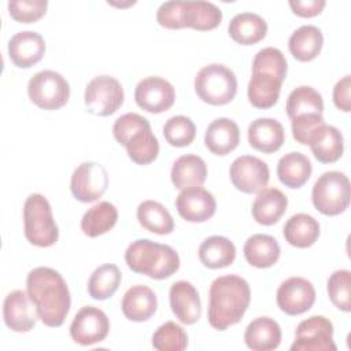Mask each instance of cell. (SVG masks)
Segmentation results:
<instances>
[{
	"label": "cell",
	"mask_w": 351,
	"mask_h": 351,
	"mask_svg": "<svg viewBox=\"0 0 351 351\" xmlns=\"http://www.w3.org/2000/svg\"><path fill=\"white\" fill-rule=\"evenodd\" d=\"M26 292L44 325L51 328L63 325L70 311L71 298L69 287L58 270L47 266L30 270L26 277Z\"/></svg>",
	"instance_id": "1"
},
{
	"label": "cell",
	"mask_w": 351,
	"mask_h": 351,
	"mask_svg": "<svg viewBox=\"0 0 351 351\" xmlns=\"http://www.w3.org/2000/svg\"><path fill=\"white\" fill-rule=\"evenodd\" d=\"M251 302L248 282L237 274L217 277L208 289V324L217 330H225L237 324Z\"/></svg>",
	"instance_id": "2"
},
{
	"label": "cell",
	"mask_w": 351,
	"mask_h": 351,
	"mask_svg": "<svg viewBox=\"0 0 351 351\" xmlns=\"http://www.w3.org/2000/svg\"><path fill=\"white\" fill-rule=\"evenodd\" d=\"M156 21L162 27L171 30L191 27L199 32H207L221 23L222 11L210 1L173 0L159 5Z\"/></svg>",
	"instance_id": "3"
},
{
	"label": "cell",
	"mask_w": 351,
	"mask_h": 351,
	"mask_svg": "<svg viewBox=\"0 0 351 351\" xmlns=\"http://www.w3.org/2000/svg\"><path fill=\"white\" fill-rule=\"evenodd\" d=\"M125 262L132 271L154 280L169 278L180 269V256L176 250L149 239L132 241L125 251Z\"/></svg>",
	"instance_id": "4"
},
{
	"label": "cell",
	"mask_w": 351,
	"mask_h": 351,
	"mask_svg": "<svg viewBox=\"0 0 351 351\" xmlns=\"http://www.w3.org/2000/svg\"><path fill=\"white\" fill-rule=\"evenodd\" d=\"M112 134L136 165H149L158 158L159 143L145 117L137 112L121 115L112 125Z\"/></svg>",
	"instance_id": "5"
},
{
	"label": "cell",
	"mask_w": 351,
	"mask_h": 351,
	"mask_svg": "<svg viewBox=\"0 0 351 351\" xmlns=\"http://www.w3.org/2000/svg\"><path fill=\"white\" fill-rule=\"evenodd\" d=\"M23 233L30 244L41 248L53 245L59 239L51 204L41 193H32L25 200Z\"/></svg>",
	"instance_id": "6"
},
{
	"label": "cell",
	"mask_w": 351,
	"mask_h": 351,
	"mask_svg": "<svg viewBox=\"0 0 351 351\" xmlns=\"http://www.w3.org/2000/svg\"><path fill=\"white\" fill-rule=\"evenodd\" d=\"M195 92L199 99L207 104H228L237 93L236 74L223 64H207L202 67L195 77Z\"/></svg>",
	"instance_id": "7"
},
{
	"label": "cell",
	"mask_w": 351,
	"mask_h": 351,
	"mask_svg": "<svg viewBox=\"0 0 351 351\" xmlns=\"http://www.w3.org/2000/svg\"><path fill=\"white\" fill-rule=\"evenodd\" d=\"M351 188L348 177L341 171H325L314 182L311 200L324 215L333 217L346 211L350 206Z\"/></svg>",
	"instance_id": "8"
},
{
	"label": "cell",
	"mask_w": 351,
	"mask_h": 351,
	"mask_svg": "<svg viewBox=\"0 0 351 351\" xmlns=\"http://www.w3.org/2000/svg\"><path fill=\"white\" fill-rule=\"evenodd\" d=\"M30 100L43 110H58L70 99V85L58 71L43 70L36 73L27 82Z\"/></svg>",
	"instance_id": "9"
},
{
	"label": "cell",
	"mask_w": 351,
	"mask_h": 351,
	"mask_svg": "<svg viewBox=\"0 0 351 351\" xmlns=\"http://www.w3.org/2000/svg\"><path fill=\"white\" fill-rule=\"evenodd\" d=\"M125 93L121 82L111 75L92 78L84 93L86 111L97 117H108L123 104Z\"/></svg>",
	"instance_id": "10"
},
{
	"label": "cell",
	"mask_w": 351,
	"mask_h": 351,
	"mask_svg": "<svg viewBox=\"0 0 351 351\" xmlns=\"http://www.w3.org/2000/svg\"><path fill=\"white\" fill-rule=\"evenodd\" d=\"M291 351H336L333 324L324 315H311L303 319L296 330Z\"/></svg>",
	"instance_id": "11"
},
{
	"label": "cell",
	"mask_w": 351,
	"mask_h": 351,
	"mask_svg": "<svg viewBox=\"0 0 351 351\" xmlns=\"http://www.w3.org/2000/svg\"><path fill=\"white\" fill-rule=\"evenodd\" d=\"M108 186V174L103 165L97 162H82L70 178L73 196L82 203H92L103 196Z\"/></svg>",
	"instance_id": "12"
},
{
	"label": "cell",
	"mask_w": 351,
	"mask_h": 351,
	"mask_svg": "<svg viewBox=\"0 0 351 351\" xmlns=\"http://www.w3.org/2000/svg\"><path fill=\"white\" fill-rule=\"evenodd\" d=\"M233 186L244 193H258L267 186L270 170L266 162L252 155L236 158L229 169Z\"/></svg>",
	"instance_id": "13"
},
{
	"label": "cell",
	"mask_w": 351,
	"mask_h": 351,
	"mask_svg": "<svg viewBox=\"0 0 351 351\" xmlns=\"http://www.w3.org/2000/svg\"><path fill=\"white\" fill-rule=\"evenodd\" d=\"M110 330V321L106 313L93 306H84L73 318L70 336L80 346L101 343Z\"/></svg>",
	"instance_id": "14"
},
{
	"label": "cell",
	"mask_w": 351,
	"mask_h": 351,
	"mask_svg": "<svg viewBox=\"0 0 351 351\" xmlns=\"http://www.w3.org/2000/svg\"><path fill=\"white\" fill-rule=\"evenodd\" d=\"M277 306L288 315L308 311L315 302L314 285L303 277H289L282 281L276 293Z\"/></svg>",
	"instance_id": "15"
},
{
	"label": "cell",
	"mask_w": 351,
	"mask_h": 351,
	"mask_svg": "<svg viewBox=\"0 0 351 351\" xmlns=\"http://www.w3.org/2000/svg\"><path fill=\"white\" fill-rule=\"evenodd\" d=\"M134 100L144 111L160 114L174 104L176 89L162 77H147L137 84L134 89Z\"/></svg>",
	"instance_id": "16"
},
{
	"label": "cell",
	"mask_w": 351,
	"mask_h": 351,
	"mask_svg": "<svg viewBox=\"0 0 351 351\" xmlns=\"http://www.w3.org/2000/svg\"><path fill=\"white\" fill-rule=\"evenodd\" d=\"M178 214L188 222H206L217 210V200L211 192L202 186L182 189L176 197Z\"/></svg>",
	"instance_id": "17"
},
{
	"label": "cell",
	"mask_w": 351,
	"mask_h": 351,
	"mask_svg": "<svg viewBox=\"0 0 351 351\" xmlns=\"http://www.w3.org/2000/svg\"><path fill=\"white\" fill-rule=\"evenodd\" d=\"M37 311L27 292L15 289L10 292L3 303L4 324L14 332H29L36 326Z\"/></svg>",
	"instance_id": "18"
},
{
	"label": "cell",
	"mask_w": 351,
	"mask_h": 351,
	"mask_svg": "<svg viewBox=\"0 0 351 351\" xmlns=\"http://www.w3.org/2000/svg\"><path fill=\"white\" fill-rule=\"evenodd\" d=\"M169 302L176 318L185 325L199 321L202 314V302L197 289L189 281L180 280L171 284Z\"/></svg>",
	"instance_id": "19"
},
{
	"label": "cell",
	"mask_w": 351,
	"mask_h": 351,
	"mask_svg": "<svg viewBox=\"0 0 351 351\" xmlns=\"http://www.w3.org/2000/svg\"><path fill=\"white\" fill-rule=\"evenodd\" d=\"M45 53L44 37L32 30L18 32L8 41V56L19 69H29L38 63Z\"/></svg>",
	"instance_id": "20"
},
{
	"label": "cell",
	"mask_w": 351,
	"mask_h": 351,
	"mask_svg": "<svg viewBox=\"0 0 351 351\" xmlns=\"http://www.w3.org/2000/svg\"><path fill=\"white\" fill-rule=\"evenodd\" d=\"M250 145L263 154L278 151L285 141L282 125L273 118H256L247 130Z\"/></svg>",
	"instance_id": "21"
},
{
	"label": "cell",
	"mask_w": 351,
	"mask_h": 351,
	"mask_svg": "<svg viewBox=\"0 0 351 351\" xmlns=\"http://www.w3.org/2000/svg\"><path fill=\"white\" fill-rule=\"evenodd\" d=\"M239 143L240 129L230 118H217L206 129L204 144L214 155L225 156L236 149Z\"/></svg>",
	"instance_id": "22"
},
{
	"label": "cell",
	"mask_w": 351,
	"mask_h": 351,
	"mask_svg": "<svg viewBox=\"0 0 351 351\" xmlns=\"http://www.w3.org/2000/svg\"><path fill=\"white\" fill-rule=\"evenodd\" d=\"M314 158L321 163H333L339 160L344 151V138L341 132L332 125L318 126L310 136L308 143Z\"/></svg>",
	"instance_id": "23"
},
{
	"label": "cell",
	"mask_w": 351,
	"mask_h": 351,
	"mask_svg": "<svg viewBox=\"0 0 351 351\" xmlns=\"http://www.w3.org/2000/svg\"><path fill=\"white\" fill-rule=\"evenodd\" d=\"M158 307L155 292L147 285H133L129 288L121 302L123 315L133 322H144L149 319Z\"/></svg>",
	"instance_id": "24"
},
{
	"label": "cell",
	"mask_w": 351,
	"mask_h": 351,
	"mask_svg": "<svg viewBox=\"0 0 351 351\" xmlns=\"http://www.w3.org/2000/svg\"><path fill=\"white\" fill-rule=\"evenodd\" d=\"M288 207V197L277 188H263L258 192L251 214L259 225L270 226L280 221Z\"/></svg>",
	"instance_id": "25"
},
{
	"label": "cell",
	"mask_w": 351,
	"mask_h": 351,
	"mask_svg": "<svg viewBox=\"0 0 351 351\" xmlns=\"http://www.w3.org/2000/svg\"><path fill=\"white\" fill-rule=\"evenodd\" d=\"M244 343L252 351L276 350L281 343V328L270 317H258L245 328Z\"/></svg>",
	"instance_id": "26"
},
{
	"label": "cell",
	"mask_w": 351,
	"mask_h": 351,
	"mask_svg": "<svg viewBox=\"0 0 351 351\" xmlns=\"http://www.w3.org/2000/svg\"><path fill=\"white\" fill-rule=\"evenodd\" d=\"M243 252L245 261L251 266L258 269H267L278 261L281 250L273 236L256 233L245 240Z\"/></svg>",
	"instance_id": "27"
},
{
	"label": "cell",
	"mask_w": 351,
	"mask_h": 351,
	"mask_svg": "<svg viewBox=\"0 0 351 351\" xmlns=\"http://www.w3.org/2000/svg\"><path fill=\"white\" fill-rule=\"evenodd\" d=\"M170 177L173 185L181 191L191 186H202L207 178L206 162L195 154L182 155L173 163Z\"/></svg>",
	"instance_id": "28"
},
{
	"label": "cell",
	"mask_w": 351,
	"mask_h": 351,
	"mask_svg": "<svg viewBox=\"0 0 351 351\" xmlns=\"http://www.w3.org/2000/svg\"><path fill=\"white\" fill-rule=\"evenodd\" d=\"M228 33L233 41L241 45H252L266 37L267 23L255 12H240L230 19Z\"/></svg>",
	"instance_id": "29"
},
{
	"label": "cell",
	"mask_w": 351,
	"mask_h": 351,
	"mask_svg": "<svg viewBox=\"0 0 351 351\" xmlns=\"http://www.w3.org/2000/svg\"><path fill=\"white\" fill-rule=\"evenodd\" d=\"M281 85L282 80L273 74L263 71H252L247 88L250 103L256 108L273 107L280 97Z\"/></svg>",
	"instance_id": "30"
},
{
	"label": "cell",
	"mask_w": 351,
	"mask_h": 351,
	"mask_svg": "<svg viewBox=\"0 0 351 351\" xmlns=\"http://www.w3.org/2000/svg\"><path fill=\"white\" fill-rule=\"evenodd\" d=\"M313 173L310 159L298 151H292L280 158L277 163V177L288 188L298 189L303 186Z\"/></svg>",
	"instance_id": "31"
},
{
	"label": "cell",
	"mask_w": 351,
	"mask_h": 351,
	"mask_svg": "<svg viewBox=\"0 0 351 351\" xmlns=\"http://www.w3.org/2000/svg\"><path fill=\"white\" fill-rule=\"evenodd\" d=\"M284 239L296 248L311 247L319 237L318 221L306 213L293 214L284 225Z\"/></svg>",
	"instance_id": "32"
},
{
	"label": "cell",
	"mask_w": 351,
	"mask_h": 351,
	"mask_svg": "<svg viewBox=\"0 0 351 351\" xmlns=\"http://www.w3.org/2000/svg\"><path fill=\"white\" fill-rule=\"evenodd\" d=\"M324 45L322 32L314 25H303L296 29L289 40L291 55L299 62H310L318 56Z\"/></svg>",
	"instance_id": "33"
},
{
	"label": "cell",
	"mask_w": 351,
	"mask_h": 351,
	"mask_svg": "<svg viewBox=\"0 0 351 351\" xmlns=\"http://www.w3.org/2000/svg\"><path fill=\"white\" fill-rule=\"evenodd\" d=\"M234 244L223 236H210L199 247V259L208 269H222L233 263Z\"/></svg>",
	"instance_id": "34"
},
{
	"label": "cell",
	"mask_w": 351,
	"mask_h": 351,
	"mask_svg": "<svg viewBox=\"0 0 351 351\" xmlns=\"http://www.w3.org/2000/svg\"><path fill=\"white\" fill-rule=\"evenodd\" d=\"M118 221V210L110 202L92 206L81 219V230L88 237H97L111 230Z\"/></svg>",
	"instance_id": "35"
},
{
	"label": "cell",
	"mask_w": 351,
	"mask_h": 351,
	"mask_svg": "<svg viewBox=\"0 0 351 351\" xmlns=\"http://www.w3.org/2000/svg\"><path fill=\"white\" fill-rule=\"evenodd\" d=\"M138 223L148 232L170 234L174 230V219L169 210L156 200H144L137 207Z\"/></svg>",
	"instance_id": "36"
},
{
	"label": "cell",
	"mask_w": 351,
	"mask_h": 351,
	"mask_svg": "<svg viewBox=\"0 0 351 351\" xmlns=\"http://www.w3.org/2000/svg\"><path fill=\"white\" fill-rule=\"evenodd\" d=\"M324 100L318 90L308 85H300L295 88L287 99V114L289 119H295L306 115H322Z\"/></svg>",
	"instance_id": "37"
},
{
	"label": "cell",
	"mask_w": 351,
	"mask_h": 351,
	"mask_svg": "<svg viewBox=\"0 0 351 351\" xmlns=\"http://www.w3.org/2000/svg\"><path fill=\"white\" fill-rule=\"evenodd\" d=\"M122 280L121 270L114 263H104L95 269L88 280V293L95 300H106L111 298Z\"/></svg>",
	"instance_id": "38"
},
{
	"label": "cell",
	"mask_w": 351,
	"mask_h": 351,
	"mask_svg": "<svg viewBox=\"0 0 351 351\" xmlns=\"http://www.w3.org/2000/svg\"><path fill=\"white\" fill-rule=\"evenodd\" d=\"M152 346L159 351H182L188 347V335L182 326L167 321L152 335Z\"/></svg>",
	"instance_id": "39"
},
{
	"label": "cell",
	"mask_w": 351,
	"mask_h": 351,
	"mask_svg": "<svg viewBox=\"0 0 351 351\" xmlns=\"http://www.w3.org/2000/svg\"><path fill=\"white\" fill-rule=\"evenodd\" d=\"M326 291L330 302L341 311H351V273L340 269L330 274L326 282Z\"/></svg>",
	"instance_id": "40"
},
{
	"label": "cell",
	"mask_w": 351,
	"mask_h": 351,
	"mask_svg": "<svg viewBox=\"0 0 351 351\" xmlns=\"http://www.w3.org/2000/svg\"><path fill=\"white\" fill-rule=\"evenodd\" d=\"M163 136L173 147H186L196 136V126L193 121L185 115H174L163 125Z\"/></svg>",
	"instance_id": "41"
},
{
	"label": "cell",
	"mask_w": 351,
	"mask_h": 351,
	"mask_svg": "<svg viewBox=\"0 0 351 351\" xmlns=\"http://www.w3.org/2000/svg\"><path fill=\"white\" fill-rule=\"evenodd\" d=\"M252 71L269 73L284 81L288 71V63L278 48L266 47L256 52L252 60Z\"/></svg>",
	"instance_id": "42"
},
{
	"label": "cell",
	"mask_w": 351,
	"mask_h": 351,
	"mask_svg": "<svg viewBox=\"0 0 351 351\" xmlns=\"http://www.w3.org/2000/svg\"><path fill=\"white\" fill-rule=\"evenodd\" d=\"M47 0H14L8 1L10 16L21 23H32L47 12Z\"/></svg>",
	"instance_id": "43"
},
{
	"label": "cell",
	"mask_w": 351,
	"mask_h": 351,
	"mask_svg": "<svg viewBox=\"0 0 351 351\" xmlns=\"http://www.w3.org/2000/svg\"><path fill=\"white\" fill-rule=\"evenodd\" d=\"M324 117L314 114V115H306V117H299L295 119H291V128H292V136L293 138L303 144L307 145L308 138L311 133L321 125H324Z\"/></svg>",
	"instance_id": "44"
},
{
	"label": "cell",
	"mask_w": 351,
	"mask_h": 351,
	"mask_svg": "<svg viewBox=\"0 0 351 351\" xmlns=\"http://www.w3.org/2000/svg\"><path fill=\"white\" fill-rule=\"evenodd\" d=\"M351 77L344 75L341 80H339L333 88V103L335 106L344 111L350 112L351 110Z\"/></svg>",
	"instance_id": "45"
},
{
	"label": "cell",
	"mask_w": 351,
	"mask_h": 351,
	"mask_svg": "<svg viewBox=\"0 0 351 351\" xmlns=\"http://www.w3.org/2000/svg\"><path fill=\"white\" fill-rule=\"evenodd\" d=\"M325 4V0H289V7L292 12L302 18H311L319 15Z\"/></svg>",
	"instance_id": "46"
}]
</instances>
